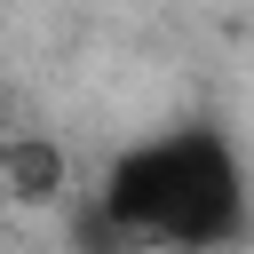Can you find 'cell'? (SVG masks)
<instances>
[{
	"instance_id": "6da1fadb",
	"label": "cell",
	"mask_w": 254,
	"mask_h": 254,
	"mask_svg": "<svg viewBox=\"0 0 254 254\" xmlns=\"http://www.w3.org/2000/svg\"><path fill=\"white\" fill-rule=\"evenodd\" d=\"M95 222L143 254H238L246 238V167L222 127H167L127 143L103 167Z\"/></svg>"
},
{
	"instance_id": "7a4b0ae2",
	"label": "cell",
	"mask_w": 254,
	"mask_h": 254,
	"mask_svg": "<svg viewBox=\"0 0 254 254\" xmlns=\"http://www.w3.org/2000/svg\"><path fill=\"white\" fill-rule=\"evenodd\" d=\"M64 151L48 143V135H8L0 143V198H16V206H56L64 198Z\"/></svg>"
}]
</instances>
